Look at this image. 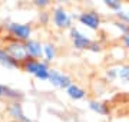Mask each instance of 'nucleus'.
<instances>
[{"label":"nucleus","instance_id":"nucleus-1","mask_svg":"<svg viewBox=\"0 0 129 122\" xmlns=\"http://www.w3.org/2000/svg\"><path fill=\"white\" fill-rule=\"evenodd\" d=\"M3 29L10 35V39L19 42H27L32 39L33 26L30 23H20V22H7L3 24Z\"/></svg>","mask_w":129,"mask_h":122},{"label":"nucleus","instance_id":"nucleus-2","mask_svg":"<svg viewBox=\"0 0 129 122\" xmlns=\"http://www.w3.org/2000/svg\"><path fill=\"white\" fill-rule=\"evenodd\" d=\"M3 49L6 50V53L9 55L14 62H17L19 65H22L24 60H27V52H26V46L23 42H19V40H13L10 39L6 42V45L3 46Z\"/></svg>","mask_w":129,"mask_h":122},{"label":"nucleus","instance_id":"nucleus-3","mask_svg":"<svg viewBox=\"0 0 129 122\" xmlns=\"http://www.w3.org/2000/svg\"><path fill=\"white\" fill-rule=\"evenodd\" d=\"M50 20L53 22V24H55L56 27L62 29V30L63 29H70L72 27V22H73L72 14L60 5L53 7V10H52V13H50Z\"/></svg>","mask_w":129,"mask_h":122},{"label":"nucleus","instance_id":"nucleus-4","mask_svg":"<svg viewBox=\"0 0 129 122\" xmlns=\"http://www.w3.org/2000/svg\"><path fill=\"white\" fill-rule=\"evenodd\" d=\"M6 112L10 116V119L17 122H33L32 118H29L23 111V105L20 101H12L6 106Z\"/></svg>","mask_w":129,"mask_h":122},{"label":"nucleus","instance_id":"nucleus-5","mask_svg":"<svg viewBox=\"0 0 129 122\" xmlns=\"http://www.w3.org/2000/svg\"><path fill=\"white\" fill-rule=\"evenodd\" d=\"M47 82H50L55 88H59V89H66L68 86H70L73 83L72 79H70V76H68L66 73H62L60 71L53 69V68H50V71H49Z\"/></svg>","mask_w":129,"mask_h":122},{"label":"nucleus","instance_id":"nucleus-6","mask_svg":"<svg viewBox=\"0 0 129 122\" xmlns=\"http://www.w3.org/2000/svg\"><path fill=\"white\" fill-rule=\"evenodd\" d=\"M69 30H70V40L73 43L75 49H78V50H85V49H88V47L90 46L92 40H90V38H89L88 35L82 33L79 29L73 27V26H72Z\"/></svg>","mask_w":129,"mask_h":122},{"label":"nucleus","instance_id":"nucleus-7","mask_svg":"<svg viewBox=\"0 0 129 122\" xmlns=\"http://www.w3.org/2000/svg\"><path fill=\"white\" fill-rule=\"evenodd\" d=\"M78 19L83 26L92 29V30H98L101 27V16L95 10H85L79 14Z\"/></svg>","mask_w":129,"mask_h":122},{"label":"nucleus","instance_id":"nucleus-8","mask_svg":"<svg viewBox=\"0 0 129 122\" xmlns=\"http://www.w3.org/2000/svg\"><path fill=\"white\" fill-rule=\"evenodd\" d=\"M24 46L30 59H37V60L43 59V43L39 39H29L27 42H24Z\"/></svg>","mask_w":129,"mask_h":122},{"label":"nucleus","instance_id":"nucleus-9","mask_svg":"<svg viewBox=\"0 0 129 122\" xmlns=\"http://www.w3.org/2000/svg\"><path fill=\"white\" fill-rule=\"evenodd\" d=\"M57 56V49H56V45L52 42H47V43H43V59L46 63L49 62H53Z\"/></svg>","mask_w":129,"mask_h":122},{"label":"nucleus","instance_id":"nucleus-10","mask_svg":"<svg viewBox=\"0 0 129 122\" xmlns=\"http://www.w3.org/2000/svg\"><path fill=\"white\" fill-rule=\"evenodd\" d=\"M0 65L3 66V68H6V69H10V71L20 68V65H19L17 62H14L13 59L6 53V50L3 47H0Z\"/></svg>","mask_w":129,"mask_h":122},{"label":"nucleus","instance_id":"nucleus-11","mask_svg":"<svg viewBox=\"0 0 129 122\" xmlns=\"http://www.w3.org/2000/svg\"><path fill=\"white\" fill-rule=\"evenodd\" d=\"M66 94H68V96H69L70 99L79 101V99H83L85 96H86V90L83 89V88H80L79 85L72 83L70 86L66 88Z\"/></svg>","mask_w":129,"mask_h":122},{"label":"nucleus","instance_id":"nucleus-12","mask_svg":"<svg viewBox=\"0 0 129 122\" xmlns=\"http://www.w3.org/2000/svg\"><path fill=\"white\" fill-rule=\"evenodd\" d=\"M40 62L42 60H37V59H30V57H29L27 60H24L23 63L20 65V68H22L26 73L35 76V73H36V72L39 71V68H40Z\"/></svg>","mask_w":129,"mask_h":122},{"label":"nucleus","instance_id":"nucleus-13","mask_svg":"<svg viewBox=\"0 0 129 122\" xmlns=\"http://www.w3.org/2000/svg\"><path fill=\"white\" fill-rule=\"evenodd\" d=\"M89 108L92 109L93 112L99 113V115H109V112H111L109 106L106 103L101 102V101H90L89 102Z\"/></svg>","mask_w":129,"mask_h":122},{"label":"nucleus","instance_id":"nucleus-14","mask_svg":"<svg viewBox=\"0 0 129 122\" xmlns=\"http://www.w3.org/2000/svg\"><path fill=\"white\" fill-rule=\"evenodd\" d=\"M5 98L9 99V102L12 101H20L23 99V92L19 89H14V88H10V86H6L5 88Z\"/></svg>","mask_w":129,"mask_h":122},{"label":"nucleus","instance_id":"nucleus-15","mask_svg":"<svg viewBox=\"0 0 129 122\" xmlns=\"http://www.w3.org/2000/svg\"><path fill=\"white\" fill-rule=\"evenodd\" d=\"M49 71H50L49 63H46L45 60H42L39 71L35 73V78H36V79H39V80H47V78H49Z\"/></svg>","mask_w":129,"mask_h":122},{"label":"nucleus","instance_id":"nucleus-16","mask_svg":"<svg viewBox=\"0 0 129 122\" xmlns=\"http://www.w3.org/2000/svg\"><path fill=\"white\" fill-rule=\"evenodd\" d=\"M118 71V78L123 82H129V65H120L119 68H116Z\"/></svg>","mask_w":129,"mask_h":122},{"label":"nucleus","instance_id":"nucleus-17","mask_svg":"<svg viewBox=\"0 0 129 122\" xmlns=\"http://www.w3.org/2000/svg\"><path fill=\"white\" fill-rule=\"evenodd\" d=\"M103 3H105L109 9L115 10V12H120V10H122V3L118 2V0H103Z\"/></svg>","mask_w":129,"mask_h":122},{"label":"nucleus","instance_id":"nucleus-18","mask_svg":"<svg viewBox=\"0 0 129 122\" xmlns=\"http://www.w3.org/2000/svg\"><path fill=\"white\" fill-rule=\"evenodd\" d=\"M39 22H40V24H47L49 22H50V13L49 12H46V10H40L39 12Z\"/></svg>","mask_w":129,"mask_h":122},{"label":"nucleus","instance_id":"nucleus-19","mask_svg":"<svg viewBox=\"0 0 129 122\" xmlns=\"http://www.w3.org/2000/svg\"><path fill=\"white\" fill-rule=\"evenodd\" d=\"M112 24H113L115 27L119 29L122 35H125V33H128V32H129V26H128L126 23H123V22H120V20H118V22H113Z\"/></svg>","mask_w":129,"mask_h":122},{"label":"nucleus","instance_id":"nucleus-20","mask_svg":"<svg viewBox=\"0 0 129 122\" xmlns=\"http://www.w3.org/2000/svg\"><path fill=\"white\" fill-rule=\"evenodd\" d=\"M33 5L36 6L37 9L43 10V9H46V7L50 6V2H49V0H35V2H33Z\"/></svg>","mask_w":129,"mask_h":122},{"label":"nucleus","instance_id":"nucleus-21","mask_svg":"<svg viewBox=\"0 0 129 122\" xmlns=\"http://www.w3.org/2000/svg\"><path fill=\"white\" fill-rule=\"evenodd\" d=\"M116 16H118V20L123 22V23H126L129 26V13H126V12H123V10H120V12L116 13Z\"/></svg>","mask_w":129,"mask_h":122},{"label":"nucleus","instance_id":"nucleus-22","mask_svg":"<svg viewBox=\"0 0 129 122\" xmlns=\"http://www.w3.org/2000/svg\"><path fill=\"white\" fill-rule=\"evenodd\" d=\"M106 78H109L111 80L116 79V78H118V71H116V68H111V69H108V71H106Z\"/></svg>","mask_w":129,"mask_h":122},{"label":"nucleus","instance_id":"nucleus-23","mask_svg":"<svg viewBox=\"0 0 129 122\" xmlns=\"http://www.w3.org/2000/svg\"><path fill=\"white\" fill-rule=\"evenodd\" d=\"M90 52H101L102 50V45L99 42H93L92 40V43H90V46L88 47Z\"/></svg>","mask_w":129,"mask_h":122},{"label":"nucleus","instance_id":"nucleus-24","mask_svg":"<svg viewBox=\"0 0 129 122\" xmlns=\"http://www.w3.org/2000/svg\"><path fill=\"white\" fill-rule=\"evenodd\" d=\"M122 43H123V46L129 50V32L122 35Z\"/></svg>","mask_w":129,"mask_h":122},{"label":"nucleus","instance_id":"nucleus-25","mask_svg":"<svg viewBox=\"0 0 129 122\" xmlns=\"http://www.w3.org/2000/svg\"><path fill=\"white\" fill-rule=\"evenodd\" d=\"M5 88H6L5 85H2V83H0V99H2V98H5Z\"/></svg>","mask_w":129,"mask_h":122},{"label":"nucleus","instance_id":"nucleus-26","mask_svg":"<svg viewBox=\"0 0 129 122\" xmlns=\"http://www.w3.org/2000/svg\"><path fill=\"white\" fill-rule=\"evenodd\" d=\"M7 122H17V121H13V119H10V121H7Z\"/></svg>","mask_w":129,"mask_h":122}]
</instances>
